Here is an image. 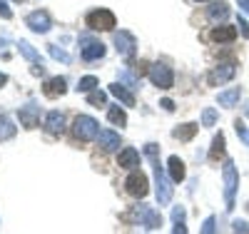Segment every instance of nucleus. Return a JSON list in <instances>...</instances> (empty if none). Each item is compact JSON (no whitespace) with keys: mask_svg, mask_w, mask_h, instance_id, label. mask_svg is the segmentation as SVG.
I'll use <instances>...</instances> for the list:
<instances>
[{"mask_svg":"<svg viewBox=\"0 0 249 234\" xmlns=\"http://www.w3.org/2000/svg\"><path fill=\"white\" fill-rule=\"evenodd\" d=\"M97 88V77L95 75H88V77H82L80 82H77V90L80 92H92Z\"/></svg>","mask_w":249,"mask_h":234,"instance_id":"nucleus-28","label":"nucleus"},{"mask_svg":"<svg viewBox=\"0 0 249 234\" xmlns=\"http://www.w3.org/2000/svg\"><path fill=\"white\" fill-rule=\"evenodd\" d=\"M117 164H120L122 169H135V167H140V152L135 150V147H124V150L120 152V157H117Z\"/></svg>","mask_w":249,"mask_h":234,"instance_id":"nucleus-14","label":"nucleus"},{"mask_svg":"<svg viewBox=\"0 0 249 234\" xmlns=\"http://www.w3.org/2000/svg\"><path fill=\"white\" fill-rule=\"evenodd\" d=\"M167 172H170L172 182H182V180L187 177V172H184V162H182L177 155H172V157L167 160Z\"/></svg>","mask_w":249,"mask_h":234,"instance_id":"nucleus-17","label":"nucleus"},{"mask_svg":"<svg viewBox=\"0 0 249 234\" xmlns=\"http://www.w3.org/2000/svg\"><path fill=\"white\" fill-rule=\"evenodd\" d=\"M150 80H152L155 88L167 90V88H172L175 75H172V70H170L167 65H162V62H155V65L150 68Z\"/></svg>","mask_w":249,"mask_h":234,"instance_id":"nucleus-6","label":"nucleus"},{"mask_svg":"<svg viewBox=\"0 0 249 234\" xmlns=\"http://www.w3.org/2000/svg\"><path fill=\"white\" fill-rule=\"evenodd\" d=\"M115 45H117V53H120L122 57H132L135 50H137V40H135L132 33L120 30V33H115Z\"/></svg>","mask_w":249,"mask_h":234,"instance_id":"nucleus-8","label":"nucleus"},{"mask_svg":"<svg viewBox=\"0 0 249 234\" xmlns=\"http://www.w3.org/2000/svg\"><path fill=\"white\" fill-rule=\"evenodd\" d=\"M50 57H55V60H60V62H70V55H68L65 50H60L57 45H50Z\"/></svg>","mask_w":249,"mask_h":234,"instance_id":"nucleus-31","label":"nucleus"},{"mask_svg":"<svg viewBox=\"0 0 249 234\" xmlns=\"http://www.w3.org/2000/svg\"><path fill=\"white\" fill-rule=\"evenodd\" d=\"M110 95H115L122 105H127V108H135V95L127 92V85H122V82L110 85Z\"/></svg>","mask_w":249,"mask_h":234,"instance_id":"nucleus-16","label":"nucleus"},{"mask_svg":"<svg viewBox=\"0 0 249 234\" xmlns=\"http://www.w3.org/2000/svg\"><path fill=\"white\" fill-rule=\"evenodd\" d=\"M247 212H249V202H247Z\"/></svg>","mask_w":249,"mask_h":234,"instance_id":"nucleus-42","label":"nucleus"},{"mask_svg":"<svg viewBox=\"0 0 249 234\" xmlns=\"http://www.w3.org/2000/svg\"><path fill=\"white\" fill-rule=\"evenodd\" d=\"M15 3H23V0H15Z\"/></svg>","mask_w":249,"mask_h":234,"instance_id":"nucleus-43","label":"nucleus"},{"mask_svg":"<svg viewBox=\"0 0 249 234\" xmlns=\"http://www.w3.org/2000/svg\"><path fill=\"white\" fill-rule=\"evenodd\" d=\"M207 15H210L212 23H222V20H227V15H230V5H227L224 0H219V3H212V8L207 10Z\"/></svg>","mask_w":249,"mask_h":234,"instance_id":"nucleus-18","label":"nucleus"},{"mask_svg":"<svg viewBox=\"0 0 249 234\" xmlns=\"http://www.w3.org/2000/svg\"><path fill=\"white\" fill-rule=\"evenodd\" d=\"M237 25H239V30H242V35H244V37H249V25H247V20H244L242 15L237 18Z\"/></svg>","mask_w":249,"mask_h":234,"instance_id":"nucleus-36","label":"nucleus"},{"mask_svg":"<svg viewBox=\"0 0 249 234\" xmlns=\"http://www.w3.org/2000/svg\"><path fill=\"white\" fill-rule=\"evenodd\" d=\"M85 23H88L90 30H115V23H117V20H115V13H112V10L100 8V10L88 13Z\"/></svg>","mask_w":249,"mask_h":234,"instance_id":"nucleus-4","label":"nucleus"},{"mask_svg":"<svg viewBox=\"0 0 249 234\" xmlns=\"http://www.w3.org/2000/svg\"><path fill=\"white\" fill-rule=\"evenodd\" d=\"M65 90H68V88H65V80H62V77H50V80L45 82V88H43L45 97H50V100L65 95Z\"/></svg>","mask_w":249,"mask_h":234,"instance_id":"nucleus-15","label":"nucleus"},{"mask_svg":"<svg viewBox=\"0 0 249 234\" xmlns=\"http://www.w3.org/2000/svg\"><path fill=\"white\" fill-rule=\"evenodd\" d=\"M234 37H237V28H230V25H222V28L212 30V40L214 42H232Z\"/></svg>","mask_w":249,"mask_h":234,"instance_id":"nucleus-22","label":"nucleus"},{"mask_svg":"<svg viewBox=\"0 0 249 234\" xmlns=\"http://www.w3.org/2000/svg\"><path fill=\"white\" fill-rule=\"evenodd\" d=\"M157 152H160V147L155 144V142H147L144 144V155L150 157V162L155 164V180H157V202L164 207V204H170V199H172V187H170V180L172 177H167L164 175V169H162V164H160V160H157Z\"/></svg>","mask_w":249,"mask_h":234,"instance_id":"nucleus-1","label":"nucleus"},{"mask_svg":"<svg viewBox=\"0 0 249 234\" xmlns=\"http://www.w3.org/2000/svg\"><path fill=\"white\" fill-rule=\"evenodd\" d=\"M219 157H224V135L222 132L212 140V150H210V160L212 162H217Z\"/></svg>","mask_w":249,"mask_h":234,"instance_id":"nucleus-24","label":"nucleus"},{"mask_svg":"<svg viewBox=\"0 0 249 234\" xmlns=\"http://www.w3.org/2000/svg\"><path fill=\"white\" fill-rule=\"evenodd\" d=\"M72 135H75L77 140H82V142L95 140V137L100 135V125H97V120H92V117H88V115H80V117H75V122H72Z\"/></svg>","mask_w":249,"mask_h":234,"instance_id":"nucleus-3","label":"nucleus"},{"mask_svg":"<svg viewBox=\"0 0 249 234\" xmlns=\"http://www.w3.org/2000/svg\"><path fill=\"white\" fill-rule=\"evenodd\" d=\"M222 177H224V202H227V209H232L234 207V192H237V184H239V177H237V169H234L232 160L224 162Z\"/></svg>","mask_w":249,"mask_h":234,"instance_id":"nucleus-2","label":"nucleus"},{"mask_svg":"<svg viewBox=\"0 0 249 234\" xmlns=\"http://www.w3.org/2000/svg\"><path fill=\"white\" fill-rule=\"evenodd\" d=\"M107 117H110V122L117 125V127L127 125V115H124V110H120V108H110V110H107Z\"/></svg>","mask_w":249,"mask_h":234,"instance_id":"nucleus-26","label":"nucleus"},{"mask_svg":"<svg viewBox=\"0 0 249 234\" xmlns=\"http://www.w3.org/2000/svg\"><path fill=\"white\" fill-rule=\"evenodd\" d=\"M124 189H127V195L142 199L144 195H147V177H144L142 172H132L127 177V182H124Z\"/></svg>","mask_w":249,"mask_h":234,"instance_id":"nucleus-10","label":"nucleus"},{"mask_svg":"<svg viewBox=\"0 0 249 234\" xmlns=\"http://www.w3.org/2000/svg\"><path fill=\"white\" fill-rule=\"evenodd\" d=\"M18 117H20V125H23L25 130H35L37 122H40V108L35 102H28L25 108L18 110Z\"/></svg>","mask_w":249,"mask_h":234,"instance_id":"nucleus-9","label":"nucleus"},{"mask_svg":"<svg viewBox=\"0 0 249 234\" xmlns=\"http://www.w3.org/2000/svg\"><path fill=\"white\" fill-rule=\"evenodd\" d=\"M195 3H207V0H195Z\"/></svg>","mask_w":249,"mask_h":234,"instance_id":"nucleus-41","label":"nucleus"},{"mask_svg":"<svg viewBox=\"0 0 249 234\" xmlns=\"http://www.w3.org/2000/svg\"><path fill=\"white\" fill-rule=\"evenodd\" d=\"M172 219H175V224H177V222H184V209H182V207H175V209H172Z\"/></svg>","mask_w":249,"mask_h":234,"instance_id":"nucleus-35","label":"nucleus"},{"mask_svg":"<svg viewBox=\"0 0 249 234\" xmlns=\"http://www.w3.org/2000/svg\"><path fill=\"white\" fill-rule=\"evenodd\" d=\"M197 130H199V125H195V122H187V125H182V127H177V130L172 132L175 135V140H182V142H190L195 135H197Z\"/></svg>","mask_w":249,"mask_h":234,"instance_id":"nucleus-21","label":"nucleus"},{"mask_svg":"<svg viewBox=\"0 0 249 234\" xmlns=\"http://www.w3.org/2000/svg\"><path fill=\"white\" fill-rule=\"evenodd\" d=\"M25 25L33 30V33H48L50 30V15L45 10H35L25 18Z\"/></svg>","mask_w":249,"mask_h":234,"instance_id":"nucleus-11","label":"nucleus"},{"mask_svg":"<svg viewBox=\"0 0 249 234\" xmlns=\"http://www.w3.org/2000/svg\"><path fill=\"white\" fill-rule=\"evenodd\" d=\"M0 18H3V20H10V18H13V10L8 8L5 0H0Z\"/></svg>","mask_w":249,"mask_h":234,"instance_id":"nucleus-33","label":"nucleus"},{"mask_svg":"<svg viewBox=\"0 0 249 234\" xmlns=\"http://www.w3.org/2000/svg\"><path fill=\"white\" fill-rule=\"evenodd\" d=\"M18 48H20V53H23V57H25V60H30V62H43V60H40V53L30 45V42L20 40V45H18Z\"/></svg>","mask_w":249,"mask_h":234,"instance_id":"nucleus-25","label":"nucleus"},{"mask_svg":"<svg viewBox=\"0 0 249 234\" xmlns=\"http://www.w3.org/2000/svg\"><path fill=\"white\" fill-rule=\"evenodd\" d=\"M202 232H204V234H212V232H214V217H207V219H204Z\"/></svg>","mask_w":249,"mask_h":234,"instance_id":"nucleus-34","label":"nucleus"},{"mask_svg":"<svg viewBox=\"0 0 249 234\" xmlns=\"http://www.w3.org/2000/svg\"><path fill=\"white\" fill-rule=\"evenodd\" d=\"M234 130H237V137H239V140H242V142H244V144L249 147V127H247L244 122H239V120H237Z\"/></svg>","mask_w":249,"mask_h":234,"instance_id":"nucleus-30","label":"nucleus"},{"mask_svg":"<svg viewBox=\"0 0 249 234\" xmlns=\"http://www.w3.org/2000/svg\"><path fill=\"white\" fill-rule=\"evenodd\" d=\"M135 219H140L142 222V227L144 229H160L162 227V215H160V212H155L152 207H135Z\"/></svg>","mask_w":249,"mask_h":234,"instance_id":"nucleus-7","label":"nucleus"},{"mask_svg":"<svg viewBox=\"0 0 249 234\" xmlns=\"http://www.w3.org/2000/svg\"><path fill=\"white\" fill-rule=\"evenodd\" d=\"M80 55L85 57L88 62L92 60H100V57H105V45L92 37V35H80Z\"/></svg>","mask_w":249,"mask_h":234,"instance_id":"nucleus-5","label":"nucleus"},{"mask_svg":"<svg viewBox=\"0 0 249 234\" xmlns=\"http://www.w3.org/2000/svg\"><path fill=\"white\" fill-rule=\"evenodd\" d=\"M5 82H8V77H5L3 72H0V88H3V85H5Z\"/></svg>","mask_w":249,"mask_h":234,"instance_id":"nucleus-40","label":"nucleus"},{"mask_svg":"<svg viewBox=\"0 0 249 234\" xmlns=\"http://www.w3.org/2000/svg\"><path fill=\"white\" fill-rule=\"evenodd\" d=\"M18 132V127L5 117V115H0V142H5V140H13Z\"/></svg>","mask_w":249,"mask_h":234,"instance_id":"nucleus-23","label":"nucleus"},{"mask_svg":"<svg viewBox=\"0 0 249 234\" xmlns=\"http://www.w3.org/2000/svg\"><path fill=\"white\" fill-rule=\"evenodd\" d=\"M88 102H90V105H105V102H107V95L100 92V90H97V92H90V95H88Z\"/></svg>","mask_w":249,"mask_h":234,"instance_id":"nucleus-32","label":"nucleus"},{"mask_svg":"<svg viewBox=\"0 0 249 234\" xmlns=\"http://www.w3.org/2000/svg\"><path fill=\"white\" fill-rule=\"evenodd\" d=\"M120 82H122V85H127L130 90H135L137 85H140V75H132L130 70H120Z\"/></svg>","mask_w":249,"mask_h":234,"instance_id":"nucleus-27","label":"nucleus"},{"mask_svg":"<svg viewBox=\"0 0 249 234\" xmlns=\"http://www.w3.org/2000/svg\"><path fill=\"white\" fill-rule=\"evenodd\" d=\"M237 75V68L232 65V62H227V65H219V68H214L212 72H210V85H222V82H230L232 77Z\"/></svg>","mask_w":249,"mask_h":234,"instance_id":"nucleus-12","label":"nucleus"},{"mask_svg":"<svg viewBox=\"0 0 249 234\" xmlns=\"http://www.w3.org/2000/svg\"><path fill=\"white\" fill-rule=\"evenodd\" d=\"M214 122H217V110L214 108H207L202 112V127H212Z\"/></svg>","mask_w":249,"mask_h":234,"instance_id":"nucleus-29","label":"nucleus"},{"mask_svg":"<svg viewBox=\"0 0 249 234\" xmlns=\"http://www.w3.org/2000/svg\"><path fill=\"white\" fill-rule=\"evenodd\" d=\"M239 88H232V90H224V92H219V97H217V102H219V108H234V105L239 102Z\"/></svg>","mask_w":249,"mask_h":234,"instance_id":"nucleus-20","label":"nucleus"},{"mask_svg":"<svg viewBox=\"0 0 249 234\" xmlns=\"http://www.w3.org/2000/svg\"><path fill=\"white\" fill-rule=\"evenodd\" d=\"M237 3H239V8H242L244 13H249V0H237Z\"/></svg>","mask_w":249,"mask_h":234,"instance_id":"nucleus-39","label":"nucleus"},{"mask_svg":"<svg viewBox=\"0 0 249 234\" xmlns=\"http://www.w3.org/2000/svg\"><path fill=\"white\" fill-rule=\"evenodd\" d=\"M62 125H65V117H62L60 112H48V115H45V130H48L50 135L62 132Z\"/></svg>","mask_w":249,"mask_h":234,"instance_id":"nucleus-19","label":"nucleus"},{"mask_svg":"<svg viewBox=\"0 0 249 234\" xmlns=\"http://www.w3.org/2000/svg\"><path fill=\"white\" fill-rule=\"evenodd\" d=\"M162 108L167 110V112H172V110H175V102H172V100H162Z\"/></svg>","mask_w":249,"mask_h":234,"instance_id":"nucleus-38","label":"nucleus"},{"mask_svg":"<svg viewBox=\"0 0 249 234\" xmlns=\"http://www.w3.org/2000/svg\"><path fill=\"white\" fill-rule=\"evenodd\" d=\"M232 229H234V232H249V224H247V222H234Z\"/></svg>","mask_w":249,"mask_h":234,"instance_id":"nucleus-37","label":"nucleus"},{"mask_svg":"<svg viewBox=\"0 0 249 234\" xmlns=\"http://www.w3.org/2000/svg\"><path fill=\"white\" fill-rule=\"evenodd\" d=\"M97 144H100L105 152H115V150H120V135L112 132V130H102V132L97 135Z\"/></svg>","mask_w":249,"mask_h":234,"instance_id":"nucleus-13","label":"nucleus"}]
</instances>
